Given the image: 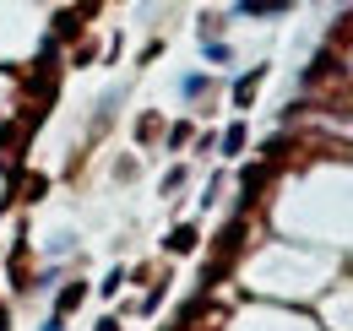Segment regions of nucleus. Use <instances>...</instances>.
I'll return each instance as SVG.
<instances>
[{
    "mask_svg": "<svg viewBox=\"0 0 353 331\" xmlns=\"http://www.w3.org/2000/svg\"><path fill=\"white\" fill-rule=\"evenodd\" d=\"M288 0H245V11H283Z\"/></svg>",
    "mask_w": 353,
    "mask_h": 331,
    "instance_id": "nucleus-1",
    "label": "nucleus"
}]
</instances>
